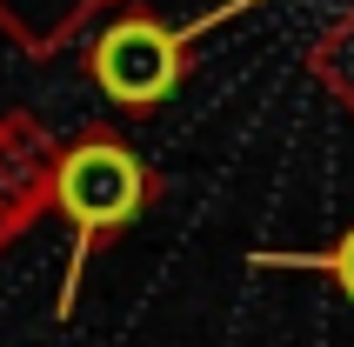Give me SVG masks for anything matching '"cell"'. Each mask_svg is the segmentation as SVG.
Masks as SVG:
<instances>
[{"label":"cell","instance_id":"5b68a950","mask_svg":"<svg viewBox=\"0 0 354 347\" xmlns=\"http://www.w3.org/2000/svg\"><path fill=\"white\" fill-rule=\"evenodd\" d=\"M308 80H315L321 94L354 120V7H348V14H335L315 34V47H308Z\"/></svg>","mask_w":354,"mask_h":347},{"label":"cell","instance_id":"3957f363","mask_svg":"<svg viewBox=\"0 0 354 347\" xmlns=\"http://www.w3.org/2000/svg\"><path fill=\"white\" fill-rule=\"evenodd\" d=\"M47 167H54V134L40 127V114L27 107L0 114V254L47 221Z\"/></svg>","mask_w":354,"mask_h":347},{"label":"cell","instance_id":"6da1fadb","mask_svg":"<svg viewBox=\"0 0 354 347\" xmlns=\"http://www.w3.org/2000/svg\"><path fill=\"white\" fill-rule=\"evenodd\" d=\"M160 200V174L154 160L140 154L120 127H80V134L54 140V167H47V214L67 221L74 234V254H67V274H60L54 314L74 321L80 308V281L94 268L100 247H114L134 234V221Z\"/></svg>","mask_w":354,"mask_h":347},{"label":"cell","instance_id":"277c9868","mask_svg":"<svg viewBox=\"0 0 354 347\" xmlns=\"http://www.w3.org/2000/svg\"><path fill=\"white\" fill-rule=\"evenodd\" d=\"M114 7H127V0H0V34L27 60H54Z\"/></svg>","mask_w":354,"mask_h":347},{"label":"cell","instance_id":"8992f818","mask_svg":"<svg viewBox=\"0 0 354 347\" xmlns=\"http://www.w3.org/2000/svg\"><path fill=\"white\" fill-rule=\"evenodd\" d=\"M315 268H321V274H328V281H335V288H341V294H348V301H354V227L341 234V241H335V247H328V254H321Z\"/></svg>","mask_w":354,"mask_h":347},{"label":"cell","instance_id":"7a4b0ae2","mask_svg":"<svg viewBox=\"0 0 354 347\" xmlns=\"http://www.w3.org/2000/svg\"><path fill=\"white\" fill-rule=\"evenodd\" d=\"M194 67V34L187 27H167L154 7H114V14L100 20V34L87 40V80H94L100 94L114 100V114L127 120H147L160 114L174 87L187 80Z\"/></svg>","mask_w":354,"mask_h":347}]
</instances>
